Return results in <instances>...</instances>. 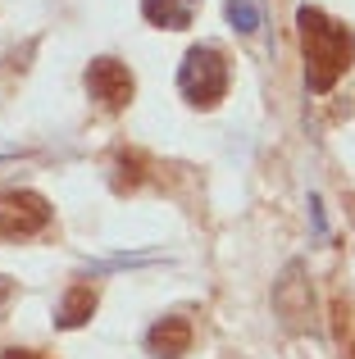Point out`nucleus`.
Listing matches in <instances>:
<instances>
[{"instance_id": "0eeeda50", "label": "nucleus", "mask_w": 355, "mask_h": 359, "mask_svg": "<svg viewBox=\"0 0 355 359\" xmlns=\"http://www.w3.org/2000/svg\"><path fill=\"white\" fill-rule=\"evenodd\" d=\"M91 314H96V291L91 287H69V296H64L60 309H55V323L60 327H82Z\"/></svg>"}, {"instance_id": "7ed1b4c3", "label": "nucleus", "mask_w": 355, "mask_h": 359, "mask_svg": "<svg viewBox=\"0 0 355 359\" xmlns=\"http://www.w3.org/2000/svg\"><path fill=\"white\" fill-rule=\"evenodd\" d=\"M51 223V201L36 191H5L0 196V241H23Z\"/></svg>"}, {"instance_id": "f03ea898", "label": "nucleus", "mask_w": 355, "mask_h": 359, "mask_svg": "<svg viewBox=\"0 0 355 359\" xmlns=\"http://www.w3.org/2000/svg\"><path fill=\"white\" fill-rule=\"evenodd\" d=\"M228 78L232 73H228L223 50H214V46H192V50L182 55V69H178V91H182L192 105L210 109L228 96Z\"/></svg>"}, {"instance_id": "f257e3e1", "label": "nucleus", "mask_w": 355, "mask_h": 359, "mask_svg": "<svg viewBox=\"0 0 355 359\" xmlns=\"http://www.w3.org/2000/svg\"><path fill=\"white\" fill-rule=\"evenodd\" d=\"M296 27H301V50H305V82L310 91H333L337 78L351 69L355 60V32L337 18H328L323 9H301L296 14Z\"/></svg>"}, {"instance_id": "1a4fd4ad", "label": "nucleus", "mask_w": 355, "mask_h": 359, "mask_svg": "<svg viewBox=\"0 0 355 359\" xmlns=\"http://www.w3.org/2000/svg\"><path fill=\"white\" fill-rule=\"evenodd\" d=\"M0 359H41V355H36V351H18V346H9V351L0 355Z\"/></svg>"}, {"instance_id": "423d86ee", "label": "nucleus", "mask_w": 355, "mask_h": 359, "mask_svg": "<svg viewBox=\"0 0 355 359\" xmlns=\"http://www.w3.org/2000/svg\"><path fill=\"white\" fill-rule=\"evenodd\" d=\"M196 5H201V0H142V14L151 18L155 27H169V32H182V27H192V18H196Z\"/></svg>"}, {"instance_id": "9d476101", "label": "nucleus", "mask_w": 355, "mask_h": 359, "mask_svg": "<svg viewBox=\"0 0 355 359\" xmlns=\"http://www.w3.org/2000/svg\"><path fill=\"white\" fill-rule=\"evenodd\" d=\"M9 296H14V282H9V278H0V305H5Z\"/></svg>"}, {"instance_id": "6e6552de", "label": "nucleus", "mask_w": 355, "mask_h": 359, "mask_svg": "<svg viewBox=\"0 0 355 359\" xmlns=\"http://www.w3.org/2000/svg\"><path fill=\"white\" fill-rule=\"evenodd\" d=\"M228 18L241 27V32H255V27H260V14H255L250 0H228Z\"/></svg>"}, {"instance_id": "39448f33", "label": "nucleus", "mask_w": 355, "mask_h": 359, "mask_svg": "<svg viewBox=\"0 0 355 359\" xmlns=\"http://www.w3.org/2000/svg\"><path fill=\"white\" fill-rule=\"evenodd\" d=\"M146 351H151L155 359H182L187 351H192V323L187 318H160V323L146 332Z\"/></svg>"}, {"instance_id": "20e7f679", "label": "nucleus", "mask_w": 355, "mask_h": 359, "mask_svg": "<svg viewBox=\"0 0 355 359\" xmlns=\"http://www.w3.org/2000/svg\"><path fill=\"white\" fill-rule=\"evenodd\" d=\"M87 91L91 100H96L100 109H109V114H119V109L133 105V73L123 69L119 60H91L87 64Z\"/></svg>"}]
</instances>
